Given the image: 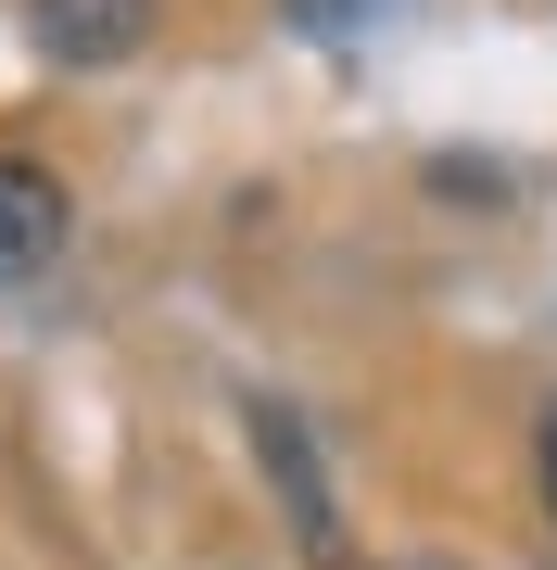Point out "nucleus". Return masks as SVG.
<instances>
[{
  "instance_id": "1",
  "label": "nucleus",
  "mask_w": 557,
  "mask_h": 570,
  "mask_svg": "<svg viewBox=\"0 0 557 570\" xmlns=\"http://www.w3.org/2000/svg\"><path fill=\"white\" fill-rule=\"evenodd\" d=\"M26 39H39V63H63V77H102V63H140L152 26H166V0H13Z\"/></svg>"
},
{
  "instance_id": "5",
  "label": "nucleus",
  "mask_w": 557,
  "mask_h": 570,
  "mask_svg": "<svg viewBox=\"0 0 557 570\" xmlns=\"http://www.w3.org/2000/svg\"><path fill=\"white\" fill-rule=\"evenodd\" d=\"M533 482H545V520H557V406L533 419Z\"/></svg>"
},
{
  "instance_id": "4",
  "label": "nucleus",
  "mask_w": 557,
  "mask_h": 570,
  "mask_svg": "<svg viewBox=\"0 0 557 570\" xmlns=\"http://www.w3.org/2000/svg\"><path fill=\"white\" fill-rule=\"evenodd\" d=\"M279 13L305 26V39H330V51H342V39H368L380 13H406V0H279Z\"/></svg>"
},
{
  "instance_id": "2",
  "label": "nucleus",
  "mask_w": 557,
  "mask_h": 570,
  "mask_svg": "<svg viewBox=\"0 0 557 570\" xmlns=\"http://www.w3.org/2000/svg\"><path fill=\"white\" fill-rule=\"evenodd\" d=\"M63 242H77V204H63V178H51L39 153H0V292L51 279Z\"/></svg>"
},
{
  "instance_id": "3",
  "label": "nucleus",
  "mask_w": 557,
  "mask_h": 570,
  "mask_svg": "<svg viewBox=\"0 0 557 570\" xmlns=\"http://www.w3.org/2000/svg\"><path fill=\"white\" fill-rule=\"evenodd\" d=\"M253 444H267V482H279V508L305 520V546H330V482H317V444H305V419L279 406V393H253Z\"/></svg>"
}]
</instances>
